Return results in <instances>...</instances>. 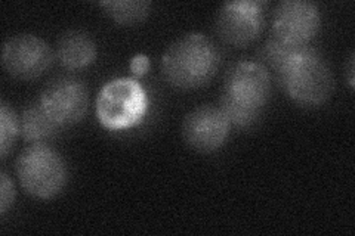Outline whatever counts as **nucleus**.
Returning a JSON list of instances; mask_svg holds the SVG:
<instances>
[{"mask_svg":"<svg viewBox=\"0 0 355 236\" xmlns=\"http://www.w3.org/2000/svg\"><path fill=\"white\" fill-rule=\"evenodd\" d=\"M148 93L135 77L107 82L96 96V118L104 129L120 131L137 127L148 111Z\"/></svg>","mask_w":355,"mask_h":236,"instance_id":"nucleus-4","label":"nucleus"},{"mask_svg":"<svg viewBox=\"0 0 355 236\" xmlns=\"http://www.w3.org/2000/svg\"><path fill=\"white\" fill-rule=\"evenodd\" d=\"M57 58L67 70L86 69L96 58V43L83 30H69L57 42Z\"/></svg>","mask_w":355,"mask_h":236,"instance_id":"nucleus-11","label":"nucleus"},{"mask_svg":"<svg viewBox=\"0 0 355 236\" xmlns=\"http://www.w3.org/2000/svg\"><path fill=\"white\" fill-rule=\"evenodd\" d=\"M15 199V186L12 179L6 172L0 173V215L5 216L9 207L14 204Z\"/></svg>","mask_w":355,"mask_h":236,"instance_id":"nucleus-15","label":"nucleus"},{"mask_svg":"<svg viewBox=\"0 0 355 236\" xmlns=\"http://www.w3.org/2000/svg\"><path fill=\"white\" fill-rule=\"evenodd\" d=\"M261 64L272 70L293 102L305 108L324 105L335 89L329 62L313 46L293 48L270 37L261 48Z\"/></svg>","mask_w":355,"mask_h":236,"instance_id":"nucleus-1","label":"nucleus"},{"mask_svg":"<svg viewBox=\"0 0 355 236\" xmlns=\"http://www.w3.org/2000/svg\"><path fill=\"white\" fill-rule=\"evenodd\" d=\"M320 27V8L309 0H283L274 8L272 37L288 46H309Z\"/></svg>","mask_w":355,"mask_h":236,"instance_id":"nucleus-7","label":"nucleus"},{"mask_svg":"<svg viewBox=\"0 0 355 236\" xmlns=\"http://www.w3.org/2000/svg\"><path fill=\"white\" fill-rule=\"evenodd\" d=\"M355 70V56L354 52L351 53L349 60H348V65H347V73H348V84L351 89H354V71Z\"/></svg>","mask_w":355,"mask_h":236,"instance_id":"nucleus-17","label":"nucleus"},{"mask_svg":"<svg viewBox=\"0 0 355 236\" xmlns=\"http://www.w3.org/2000/svg\"><path fill=\"white\" fill-rule=\"evenodd\" d=\"M15 173L27 194L39 199H52L60 195L69 170L61 154L46 143H31L15 161Z\"/></svg>","mask_w":355,"mask_h":236,"instance_id":"nucleus-5","label":"nucleus"},{"mask_svg":"<svg viewBox=\"0 0 355 236\" xmlns=\"http://www.w3.org/2000/svg\"><path fill=\"white\" fill-rule=\"evenodd\" d=\"M129 66H130V73L133 74V77H135V78L142 77V75H146L150 70V58L147 55L138 53V55L133 56Z\"/></svg>","mask_w":355,"mask_h":236,"instance_id":"nucleus-16","label":"nucleus"},{"mask_svg":"<svg viewBox=\"0 0 355 236\" xmlns=\"http://www.w3.org/2000/svg\"><path fill=\"white\" fill-rule=\"evenodd\" d=\"M219 66V48L203 33H188L176 39L162 56L163 78L180 91H194L209 84Z\"/></svg>","mask_w":355,"mask_h":236,"instance_id":"nucleus-3","label":"nucleus"},{"mask_svg":"<svg viewBox=\"0 0 355 236\" xmlns=\"http://www.w3.org/2000/svg\"><path fill=\"white\" fill-rule=\"evenodd\" d=\"M231 121L219 107L202 105L188 112L182 122V138L200 154L215 152L225 145Z\"/></svg>","mask_w":355,"mask_h":236,"instance_id":"nucleus-10","label":"nucleus"},{"mask_svg":"<svg viewBox=\"0 0 355 236\" xmlns=\"http://www.w3.org/2000/svg\"><path fill=\"white\" fill-rule=\"evenodd\" d=\"M21 133V120L15 109L5 100L0 102V156L5 160L14 148L18 134Z\"/></svg>","mask_w":355,"mask_h":236,"instance_id":"nucleus-14","label":"nucleus"},{"mask_svg":"<svg viewBox=\"0 0 355 236\" xmlns=\"http://www.w3.org/2000/svg\"><path fill=\"white\" fill-rule=\"evenodd\" d=\"M265 24V2L236 0L222 5L216 14L218 36L227 44L244 48L257 40Z\"/></svg>","mask_w":355,"mask_h":236,"instance_id":"nucleus-8","label":"nucleus"},{"mask_svg":"<svg viewBox=\"0 0 355 236\" xmlns=\"http://www.w3.org/2000/svg\"><path fill=\"white\" fill-rule=\"evenodd\" d=\"M104 12L120 26H137L150 14L151 3L147 0H103Z\"/></svg>","mask_w":355,"mask_h":236,"instance_id":"nucleus-13","label":"nucleus"},{"mask_svg":"<svg viewBox=\"0 0 355 236\" xmlns=\"http://www.w3.org/2000/svg\"><path fill=\"white\" fill-rule=\"evenodd\" d=\"M55 58L49 44L36 35H17L5 40L2 65L17 80H35L48 71Z\"/></svg>","mask_w":355,"mask_h":236,"instance_id":"nucleus-9","label":"nucleus"},{"mask_svg":"<svg viewBox=\"0 0 355 236\" xmlns=\"http://www.w3.org/2000/svg\"><path fill=\"white\" fill-rule=\"evenodd\" d=\"M21 120V134L27 142L43 143L53 138L61 129L46 112L43 111L40 104H33L27 107L19 117Z\"/></svg>","mask_w":355,"mask_h":236,"instance_id":"nucleus-12","label":"nucleus"},{"mask_svg":"<svg viewBox=\"0 0 355 236\" xmlns=\"http://www.w3.org/2000/svg\"><path fill=\"white\" fill-rule=\"evenodd\" d=\"M271 73L257 61H240L227 71L222 84L219 108L231 125L250 127L270 102Z\"/></svg>","mask_w":355,"mask_h":236,"instance_id":"nucleus-2","label":"nucleus"},{"mask_svg":"<svg viewBox=\"0 0 355 236\" xmlns=\"http://www.w3.org/2000/svg\"><path fill=\"white\" fill-rule=\"evenodd\" d=\"M39 104L60 127L73 126L86 116L89 91L80 78L60 75L44 84Z\"/></svg>","mask_w":355,"mask_h":236,"instance_id":"nucleus-6","label":"nucleus"}]
</instances>
